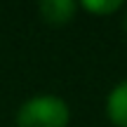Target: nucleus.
I'll use <instances>...</instances> for the list:
<instances>
[{
    "mask_svg": "<svg viewBox=\"0 0 127 127\" xmlns=\"http://www.w3.org/2000/svg\"><path fill=\"white\" fill-rule=\"evenodd\" d=\"M71 111L66 101L59 96H33L19 108L17 125L19 127H66Z\"/></svg>",
    "mask_w": 127,
    "mask_h": 127,
    "instance_id": "1",
    "label": "nucleus"
},
{
    "mask_svg": "<svg viewBox=\"0 0 127 127\" xmlns=\"http://www.w3.org/2000/svg\"><path fill=\"white\" fill-rule=\"evenodd\" d=\"M106 113H108V118H111V123H113V125L127 127V80L120 82V85L108 94Z\"/></svg>",
    "mask_w": 127,
    "mask_h": 127,
    "instance_id": "3",
    "label": "nucleus"
},
{
    "mask_svg": "<svg viewBox=\"0 0 127 127\" xmlns=\"http://www.w3.org/2000/svg\"><path fill=\"white\" fill-rule=\"evenodd\" d=\"M80 7L92 14H113L123 7V2L120 0H82Z\"/></svg>",
    "mask_w": 127,
    "mask_h": 127,
    "instance_id": "4",
    "label": "nucleus"
},
{
    "mask_svg": "<svg viewBox=\"0 0 127 127\" xmlns=\"http://www.w3.org/2000/svg\"><path fill=\"white\" fill-rule=\"evenodd\" d=\"M40 14L47 24H68L75 17V2L73 0H42L40 2Z\"/></svg>",
    "mask_w": 127,
    "mask_h": 127,
    "instance_id": "2",
    "label": "nucleus"
},
{
    "mask_svg": "<svg viewBox=\"0 0 127 127\" xmlns=\"http://www.w3.org/2000/svg\"><path fill=\"white\" fill-rule=\"evenodd\" d=\"M123 26H125V33H127V17H125V21H123Z\"/></svg>",
    "mask_w": 127,
    "mask_h": 127,
    "instance_id": "5",
    "label": "nucleus"
}]
</instances>
